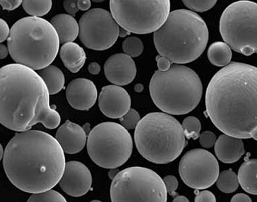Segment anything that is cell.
<instances>
[{
	"label": "cell",
	"mask_w": 257,
	"mask_h": 202,
	"mask_svg": "<svg viewBox=\"0 0 257 202\" xmlns=\"http://www.w3.org/2000/svg\"><path fill=\"white\" fill-rule=\"evenodd\" d=\"M132 137L123 125L114 122L100 123L90 131L87 140L89 157L105 169L120 167L130 158Z\"/></svg>",
	"instance_id": "ba28073f"
},
{
	"label": "cell",
	"mask_w": 257,
	"mask_h": 202,
	"mask_svg": "<svg viewBox=\"0 0 257 202\" xmlns=\"http://www.w3.org/2000/svg\"><path fill=\"white\" fill-rule=\"evenodd\" d=\"M79 25L80 41L88 49L96 51L111 48L120 30L111 13L102 8H94L82 15Z\"/></svg>",
	"instance_id": "7c38bea8"
},
{
	"label": "cell",
	"mask_w": 257,
	"mask_h": 202,
	"mask_svg": "<svg viewBox=\"0 0 257 202\" xmlns=\"http://www.w3.org/2000/svg\"><path fill=\"white\" fill-rule=\"evenodd\" d=\"M87 135L83 127L67 120L58 128L56 139L64 152L74 154L84 148Z\"/></svg>",
	"instance_id": "ac0fdd59"
},
{
	"label": "cell",
	"mask_w": 257,
	"mask_h": 202,
	"mask_svg": "<svg viewBox=\"0 0 257 202\" xmlns=\"http://www.w3.org/2000/svg\"><path fill=\"white\" fill-rule=\"evenodd\" d=\"M122 125L126 129L132 130L136 128L141 120L140 115L134 109H130L128 112L120 118Z\"/></svg>",
	"instance_id": "4dcf8cb0"
},
{
	"label": "cell",
	"mask_w": 257,
	"mask_h": 202,
	"mask_svg": "<svg viewBox=\"0 0 257 202\" xmlns=\"http://www.w3.org/2000/svg\"><path fill=\"white\" fill-rule=\"evenodd\" d=\"M114 19L121 28L130 33L146 34L159 30L170 11L169 0L117 1L109 3Z\"/></svg>",
	"instance_id": "8fae6325"
},
{
	"label": "cell",
	"mask_w": 257,
	"mask_h": 202,
	"mask_svg": "<svg viewBox=\"0 0 257 202\" xmlns=\"http://www.w3.org/2000/svg\"><path fill=\"white\" fill-rule=\"evenodd\" d=\"M144 89V86L141 84H138L135 85L134 90L137 93H141Z\"/></svg>",
	"instance_id": "bcb514c9"
},
{
	"label": "cell",
	"mask_w": 257,
	"mask_h": 202,
	"mask_svg": "<svg viewBox=\"0 0 257 202\" xmlns=\"http://www.w3.org/2000/svg\"><path fill=\"white\" fill-rule=\"evenodd\" d=\"M156 61L157 62V65L159 70L166 71L171 67L172 62L166 57L158 56L156 57Z\"/></svg>",
	"instance_id": "e575fe53"
},
{
	"label": "cell",
	"mask_w": 257,
	"mask_h": 202,
	"mask_svg": "<svg viewBox=\"0 0 257 202\" xmlns=\"http://www.w3.org/2000/svg\"><path fill=\"white\" fill-rule=\"evenodd\" d=\"M10 34L8 25L5 20L1 19V43L8 39Z\"/></svg>",
	"instance_id": "74e56055"
},
{
	"label": "cell",
	"mask_w": 257,
	"mask_h": 202,
	"mask_svg": "<svg viewBox=\"0 0 257 202\" xmlns=\"http://www.w3.org/2000/svg\"><path fill=\"white\" fill-rule=\"evenodd\" d=\"M257 4L241 0L229 5L223 13L219 30L224 41L246 56L257 52Z\"/></svg>",
	"instance_id": "9c48e42d"
},
{
	"label": "cell",
	"mask_w": 257,
	"mask_h": 202,
	"mask_svg": "<svg viewBox=\"0 0 257 202\" xmlns=\"http://www.w3.org/2000/svg\"><path fill=\"white\" fill-rule=\"evenodd\" d=\"M182 126L185 137L188 140L192 139L195 140L199 137L201 125L197 117L189 116L186 118L183 121Z\"/></svg>",
	"instance_id": "4316f807"
},
{
	"label": "cell",
	"mask_w": 257,
	"mask_h": 202,
	"mask_svg": "<svg viewBox=\"0 0 257 202\" xmlns=\"http://www.w3.org/2000/svg\"><path fill=\"white\" fill-rule=\"evenodd\" d=\"M112 201L166 202L168 192L163 179L154 171L133 167L119 172L112 182Z\"/></svg>",
	"instance_id": "30bf717a"
},
{
	"label": "cell",
	"mask_w": 257,
	"mask_h": 202,
	"mask_svg": "<svg viewBox=\"0 0 257 202\" xmlns=\"http://www.w3.org/2000/svg\"><path fill=\"white\" fill-rule=\"evenodd\" d=\"M51 23L56 30L61 43L74 41L79 34V25L75 18L69 14L56 15Z\"/></svg>",
	"instance_id": "ffe728a7"
},
{
	"label": "cell",
	"mask_w": 257,
	"mask_h": 202,
	"mask_svg": "<svg viewBox=\"0 0 257 202\" xmlns=\"http://www.w3.org/2000/svg\"><path fill=\"white\" fill-rule=\"evenodd\" d=\"M1 124L22 132L41 123L48 129L58 127L61 117L50 106L48 88L35 70L20 64L1 68Z\"/></svg>",
	"instance_id": "3957f363"
},
{
	"label": "cell",
	"mask_w": 257,
	"mask_h": 202,
	"mask_svg": "<svg viewBox=\"0 0 257 202\" xmlns=\"http://www.w3.org/2000/svg\"><path fill=\"white\" fill-rule=\"evenodd\" d=\"M173 201L176 202H188L189 200L185 196H177L173 199Z\"/></svg>",
	"instance_id": "7bdbcfd3"
},
{
	"label": "cell",
	"mask_w": 257,
	"mask_h": 202,
	"mask_svg": "<svg viewBox=\"0 0 257 202\" xmlns=\"http://www.w3.org/2000/svg\"><path fill=\"white\" fill-rule=\"evenodd\" d=\"M66 165L64 152L56 138L41 131L16 133L3 155V167L9 180L30 194L58 184Z\"/></svg>",
	"instance_id": "7a4b0ae2"
},
{
	"label": "cell",
	"mask_w": 257,
	"mask_h": 202,
	"mask_svg": "<svg viewBox=\"0 0 257 202\" xmlns=\"http://www.w3.org/2000/svg\"><path fill=\"white\" fill-rule=\"evenodd\" d=\"M153 38L160 56L180 65L194 61L203 54L209 31L206 23L197 13L178 9L170 13Z\"/></svg>",
	"instance_id": "277c9868"
},
{
	"label": "cell",
	"mask_w": 257,
	"mask_h": 202,
	"mask_svg": "<svg viewBox=\"0 0 257 202\" xmlns=\"http://www.w3.org/2000/svg\"><path fill=\"white\" fill-rule=\"evenodd\" d=\"M215 152L218 159L225 163H233L239 160L245 152L241 139L223 134L215 143Z\"/></svg>",
	"instance_id": "d6986e66"
},
{
	"label": "cell",
	"mask_w": 257,
	"mask_h": 202,
	"mask_svg": "<svg viewBox=\"0 0 257 202\" xmlns=\"http://www.w3.org/2000/svg\"><path fill=\"white\" fill-rule=\"evenodd\" d=\"M104 71L109 81L121 86L131 83L136 76L137 69L130 56L124 53H117L106 61Z\"/></svg>",
	"instance_id": "2e32d148"
},
{
	"label": "cell",
	"mask_w": 257,
	"mask_h": 202,
	"mask_svg": "<svg viewBox=\"0 0 257 202\" xmlns=\"http://www.w3.org/2000/svg\"><path fill=\"white\" fill-rule=\"evenodd\" d=\"M137 149L146 160L159 164L177 159L187 145L182 125L167 114H147L135 128Z\"/></svg>",
	"instance_id": "8992f818"
},
{
	"label": "cell",
	"mask_w": 257,
	"mask_h": 202,
	"mask_svg": "<svg viewBox=\"0 0 257 202\" xmlns=\"http://www.w3.org/2000/svg\"><path fill=\"white\" fill-rule=\"evenodd\" d=\"M122 47L125 53L131 58L139 57L144 50L142 41L135 36L126 38L123 43Z\"/></svg>",
	"instance_id": "83f0119b"
},
{
	"label": "cell",
	"mask_w": 257,
	"mask_h": 202,
	"mask_svg": "<svg viewBox=\"0 0 257 202\" xmlns=\"http://www.w3.org/2000/svg\"><path fill=\"white\" fill-rule=\"evenodd\" d=\"M60 55L64 66L74 73L83 67L87 59L84 49L73 42L64 44L61 48Z\"/></svg>",
	"instance_id": "44dd1931"
},
{
	"label": "cell",
	"mask_w": 257,
	"mask_h": 202,
	"mask_svg": "<svg viewBox=\"0 0 257 202\" xmlns=\"http://www.w3.org/2000/svg\"><path fill=\"white\" fill-rule=\"evenodd\" d=\"M130 32L127 31L126 30L121 28L120 30V33H119V36L121 37V38H125L126 36L130 35Z\"/></svg>",
	"instance_id": "f6af8a7d"
},
{
	"label": "cell",
	"mask_w": 257,
	"mask_h": 202,
	"mask_svg": "<svg viewBox=\"0 0 257 202\" xmlns=\"http://www.w3.org/2000/svg\"><path fill=\"white\" fill-rule=\"evenodd\" d=\"M112 169L111 171L109 172V176L111 179H114V177L117 175V174L119 172L117 169Z\"/></svg>",
	"instance_id": "ee69618b"
},
{
	"label": "cell",
	"mask_w": 257,
	"mask_h": 202,
	"mask_svg": "<svg viewBox=\"0 0 257 202\" xmlns=\"http://www.w3.org/2000/svg\"><path fill=\"white\" fill-rule=\"evenodd\" d=\"M101 70V68L99 64L97 62H92L88 66V71L91 74L96 75L99 74Z\"/></svg>",
	"instance_id": "ab89813d"
},
{
	"label": "cell",
	"mask_w": 257,
	"mask_h": 202,
	"mask_svg": "<svg viewBox=\"0 0 257 202\" xmlns=\"http://www.w3.org/2000/svg\"><path fill=\"white\" fill-rule=\"evenodd\" d=\"M39 75L47 85L50 95H53L59 93L65 84L64 74L56 66L50 65L41 70Z\"/></svg>",
	"instance_id": "603a6c76"
},
{
	"label": "cell",
	"mask_w": 257,
	"mask_h": 202,
	"mask_svg": "<svg viewBox=\"0 0 257 202\" xmlns=\"http://www.w3.org/2000/svg\"><path fill=\"white\" fill-rule=\"evenodd\" d=\"M30 202H65L67 201L59 192L49 189L39 192V193L33 194L28 199Z\"/></svg>",
	"instance_id": "f1b7e54d"
},
{
	"label": "cell",
	"mask_w": 257,
	"mask_h": 202,
	"mask_svg": "<svg viewBox=\"0 0 257 202\" xmlns=\"http://www.w3.org/2000/svg\"><path fill=\"white\" fill-rule=\"evenodd\" d=\"M196 196L195 198L196 202H215L216 198L215 195L208 190L198 191L197 193L195 192Z\"/></svg>",
	"instance_id": "836d02e7"
},
{
	"label": "cell",
	"mask_w": 257,
	"mask_h": 202,
	"mask_svg": "<svg viewBox=\"0 0 257 202\" xmlns=\"http://www.w3.org/2000/svg\"><path fill=\"white\" fill-rule=\"evenodd\" d=\"M216 136L211 131H206L199 136V142L204 148H211L215 144Z\"/></svg>",
	"instance_id": "1f68e13d"
},
{
	"label": "cell",
	"mask_w": 257,
	"mask_h": 202,
	"mask_svg": "<svg viewBox=\"0 0 257 202\" xmlns=\"http://www.w3.org/2000/svg\"><path fill=\"white\" fill-rule=\"evenodd\" d=\"M23 7L25 12L33 17H40L47 14L51 10L52 2L47 1H23Z\"/></svg>",
	"instance_id": "484cf974"
},
{
	"label": "cell",
	"mask_w": 257,
	"mask_h": 202,
	"mask_svg": "<svg viewBox=\"0 0 257 202\" xmlns=\"http://www.w3.org/2000/svg\"><path fill=\"white\" fill-rule=\"evenodd\" d=\"M163 181L165 187H166L168 193L173 196H176V190L178 189L179 183L176 177L172 175L165 176L163 178Z\"/></svg>",
	"instance_id": "d6a6232c"
},
{
	"label": "cell",
	"mask_w": 257,
	"mask_h": 202,
	"mask_svg": "<svg viewBox=\"0 0 257 202\" xmlns=\"http://www.w3.org/2000/svg\"><path fill=\"white\" fill-rule=\"evenodd\" d=\"M83 128H84V130L86 131V133L87 132H90V125H89V124H88V123L86 124L84 126Z\"/></svg>",
	"instance_id": "7dc6e473"
},
{
	"label": "cell",
	"mask_w": 257,
	"mask_h": 202,
	"mask_svg": "<svg viewBox=\"0 0 257 202\" xmlns=\"http://www.w3.org/2000/svg\"><path fill=\"white\" fill-rule=\"evenodd\" d=\"M256 159H247L242 164L238 173V180L242 188L247 193L256 195Z\"/></svg>",
	"instance_id": "7402d4cb"
},
{
	"label": "cell",
	"mask_w": 257,
	"mask_h": 202,
	"mask_svg": "<svg viewBox=\"0 0 257 202\" xmlns=\"http://www.w3.org/2000/svg\"><path fill=\"white\" fill-rule=\"evenodd\" d=\"M207 55L210 63L219 67L229 65L232 58L231 48L226 43L221 41L211 44Z\"/></svg>",
	"instance_id": "cb8c5ba5"
},
{
	"label": "cell",
	"mask_w": 257,
	"mask_h": 202,
	"mask_svg": "<svg viewBox=\"0 0 257 202\" xmlns=\"http://www.w3.org/2000/svg\"><path fill=\"white\" fill-rule=\"evenodd\" d=\"M216 0H212V1H183L187 7L191 9L193 11L196 12H205L210 10L213 8L216 4Z\"/></svg>",
	"instance_id": "f546056e"
},
{
	"label": "cell",
	"mask_w": 257,
	"mask_h": 202,
	"mask_svg": "<svg viewBox=\"0 0 257 202\" xmlns=\"http://www.w3.org/2000/svg\"><path fill=\"white\" fill-rule=\"evenodd\" d=\"M149 88L155 105L162 111L174 115L192 112L203 93V85L197 73L180 65H172L166 71H156Z\"/></svg>",
	"instance_id": "52a82bcc"
},
{
	"label": "cell",
	"mask_w": 257,
	"mask_h": 202,
	"mask_svg": "<svg viewBox=\"0 0 257 202\" xmlns=\"http://www.w3.org/2000/svg\"><path fill=\"white\" fill-rule=\"evenodd\" d=\"M77 6L80 10L82 11H87L91 7V2L89 0H79L77 1Z\"/></svg>",
	"instance_id": "60d3db41"
},
{
	"label": "cell",
	"mask_w": 257,
	"mask_h": 202,
	"mask_svg": "<svg viewBox=\"0 0 257 202\" xmlns=\"http://www.w3.org/2000/svg\"><path fill=\"white\" fill-rule=\"evenodd\" d=\"M216 181L218 188L226 194L232 193L239 186L237 176L231 169L223 171L219 174Z\"/></svg>",
	"instance_id": "d4e9b609"
},
{
	"label": "cell",
	"mask_w": 257,
	"mask_h": 202,
	"mask_svg": "<svg viewBox=\"0 0 257 202\" xmlns=\"http://www.w3.org/2000/svg\"><path fill=\"white\" fill-rule=\"evenodd\" d=\"M63 6L66 12L72 16H75L79 9L77 1H64Z\"/></svg>",
	"instance_id": "8d00e7d4"
},
{
	"label": "cell",
	"mask_w": 257,
	"mask_h": 202,
	"mask_svg": "<svg viewBox=\"0 0 257 202\" xmlns=\"http://www.w3.org/2000/svg\"><path fill=\"white\" fill-rule=\"evenodd\" d=\"M60 43L51 22L33 16L17 21L7 39L13 60L34 70H41L51 65L57 56Z\"/></svg>",
	"instance_id": "5b68a950"
},
{
	"label": "cell",
	"mask_w": 257,
	"mask_h": 202,
	"mask_svg": "<svg viewBox=\"0 0 257 202\" xmlns=\"http://www.w3.org/2000/svg\"><path fill=\"white\" fill-rule=\"evenodd\" d=\"M3 9L8 11H13L23 4L21 0H2L0 2Z\"/></svg>",
	"instance_id": "d590c367"
},
{
	"label": "cell",
	"mask_w": 257,
	"mask_h": 202,
	"mask_svg": "<svg viewBox=\"0 0 257 202\" xmlns=\"http://www.w3.org/2000/svg\"><path fill=\"white\" fill-rule=\"evenodd\" d=\"M101 112L111 118H121L131 109V98L127 91L117 85L104 87L98 99Z\"/></svg>",
	"instance_id": "9a60e30c"
},
{
	"label": "cell",
	"mask_w": 257,
	"mask_h": 202,
	"mask_svg": "<svg viewBox=\"0 0 257 202\" xmlns=\"http://www.w3.org/2000/svg\"><path fill=\"white\" fill-rule=\"evenodd\" d=\"M92 182V176L85 165L78 161H72L66 163L59 184L67 195L79 197L88 193Z\"/></svg>",
	"instance_id": "5bb4252c"
},
{
	"label": "cell",
	"mask_w": 257,
	"mask_h": 202,
	"mask_svg": "<svg viewBox=\"0 0 257 202\" xmlns=\"http://www.w3.org/2000/svg\"><path fill=\"white\" fill-rule=\"evenodd\" d=\"M181 178L188 187L197 190L212 187L219 174V166L214 155L204 149L187 152L179 163Z\"/></svg>",
	"instance_id": "4fadbf2b"
},
{
	"label": "cell",
	"mask_w": 257,
	"mask_h": 202,
	"mask_svg": "<svg viewBox=\"0 0 257 202\" xmlns=\"http://www.w3.org/2000/svg\"><path fill=\"white\" fill-rule=\"evenodd\" d=\"M66 97L70 106L79 110H88L95 104L98 92L92 81L86 78L72 80L68 85Z\"/></svg>",
	"instance_id": "e0dca14e"
},
{
	"label": "cell",
	"mask_w": 257,
	"mask_h": 202,
	"mask_svg": "<svg viewBox=\"0 0 257 202\" xmlns=\"http://www.w3.org/2000/svg\"><path fill=\"white\" fill-rule=\"evenodd\" d=\"M257 68L232 62L210 80L206 94V112L225 134L257 139Z\"/></svg>",
	"instance_id": "6da1fadb"
},
{
	"label": "cell",
	"mask_w": 257,
	"mask_h": 202,
	"mask_svg": "<svg viewBox=\"0 0 257 202\" xmlns=\"http://www.w3.org/2000/svg\"><path fill=\"white\" fill-rule=\"evenodd\" d=\"M232 202H251V198L244 194H237L234 196L231 199Z\"/></svg>",
	"instance_id": "f35d334b"
},
{
	"label": "cell",
	"mask_w": 257,
	"mask_h": 202,
	"mask_svg": "<svg viewBox=\"0 0 257 202\" xmlns=\"http://www.w3.org/2000/svg\"><path fill=\"white\" fill-rule=\"evenodd\" d=\"M9 49L8 48L6 47L4 44L1 45V59H5L8 55Z\"/></svg>",
	"instance_id": "b9f144b4"
}]
</instances>
